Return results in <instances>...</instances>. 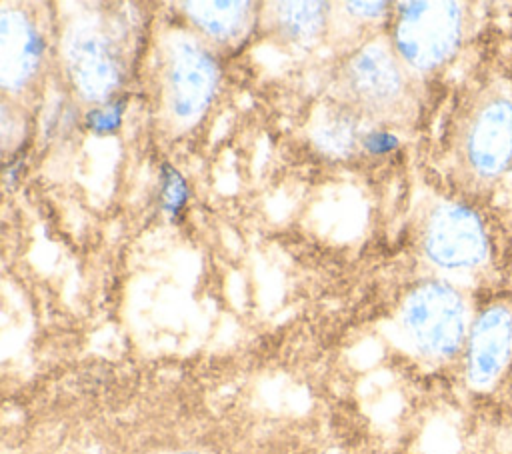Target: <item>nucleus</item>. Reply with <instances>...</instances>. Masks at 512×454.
Masks as SVG:
<instances>
[{
	"label": "nucleus",
	"mask_w": 512,
	"mask_h": 454,
	"mask_svg": "<svg viewBox=\"0 0 512 454\" xmlns=\"http://www.w3.org/2000/svg\"><path fill=\"white\" fill-rule=\"evenodd\" d=\"M454 160L462 182L488 192L512 172V76L492 72L468 94L454 128Z\"/></svg>",
	"instance_id": "nucleus-1"
},
{
	"label": "nucleus",
	"mask_w": 512,
	"mask_h": 454,
	"mask_svg": "<svg viewBox=\"0 0 512 454\" xmlns=\"http://www.w3.org/2000/svg\"><path fill=\"white\" fill-rule=\"evenodd\" d=\"M466 28L462 2H402L394 26L398 56L418 72H434L456 54Z\"/></svg>",
	"instance_id": "nucleus-2"
},
{
	"label": "nucleus",
	"mask_w": 512,
	"mask_h": 454,
	"mask_svg": "<svg viewBox=\"0 0 512 454\" xmlns=\"http://www.w3.org/2000/svg\"><path fill=\"white\" fill-rule=\"evenodd\" d=\"M404 328L420 354L448 360L464 350L470 312L464 294L448 282L420 284L404 304Z\"/></svg>",
	"instance_id": "nucleus-3"
},
{
	"label": "nucleus",
	"mask_w": 512,
	"mask_h": 454,
	"mask_svg": "<svg viewBox=\"0 0 512 454\" xmlns=\"http://www.w3.org/2000/svg\"><path fill=\"white\" fill-rule=\"evenodd\" d=\"M426 258L452 274H482L492 266V240L480 214L462 202L436 204L424 226Z\"/></svg>",
	"instance_id": "nucleus-4"
},
{
	"label": "nucleus",
	"mask_w": 512,
	"mask_h": 454,
	"mask_svg": "<svg viewBox=\"0 0 512 454\" xmlns=\"http://www.w3.org/2000/svg\"><path fill=\"white\" fill-rule=\"evenodd\" d=\"M512 368V300L496 298L472 318L464 344V376L470 388L490 392Z\"/></svg>",
	"instance_id": "nucleus-5"
},
{
	"label": "nucleus",
	"mask_w": 512,
	"mask_h": 454,
	"mask_svg": "<svg viewBox=\"0 0 512 454\" xmlns=\"http://www.w3.org/2000/svg\"><path fill=\"white\" fill-rule=\"evenodd\" d=\"M218 68L214 58L192 40H176L168 54V96L180 118L200 116L216 92Z\"/></svg>",
	"instance_id": "nucleus-6"
},
{
	"label": "nucleus",
	"mask_w": 512,
	"mask_h": 454,
	"mask_svg": "<svg viewBox=\"0 0 512 454\" xmlns=\"http://www.w3.org/2000/svg\"><path fill=\"white\" fill-rule=\"evenodd\" d=\"M70 76L88 100L106 98L120 80V64L112 42L92 26L76 28L66 44Z\"/></svg>",
	"instance_id": "nucleus-7"
},
{
	"label": "nucleus",
	"mask_w": 512,
	"mask_h": 454,
	"mask_svg": "<svg viewBox=\"0 0 512 454\" xmlns=\"http://www.w3.org/2000/svg\"><path fill=\"white\" fill-rule=\"evenodd\" d=\"M348 80L358 98L380 108L396 104L406 88L398 60L380 44H370L352 58Z\"/></svg>",
	"instance_id": "nucleus-8"
},
{
	"label": "nucleus",
	"mask_w": 512,
	"mask_h": 454,
	"mask_svg": "<svg viewBox=\"0 0 512 454\" xmlns=\"http://www.w3.org/2000/svg\"><path fill=\"white\" fill-rule=\"evenodd\" d=\"M40 58V38L30 20L14 10L0 16V82L18 90L28 82Z\"/></svg>",
	"instance_id": "nucleus-9"
},
{
	"label": "nucleus",
	"mask_w": 512,
	"mask_h": 454,
	"mask_svg": "<svg viewBox=\"0 0 512 454\" xmlns=\"http://www.w3.org/2000/svg\"><path fill=\"white\" fill-rule=\"evenodd\" d=\"M190 20L214 38H230L246 24V2H188L184 4Z\"/></svg>",
	"instance_id": "nucleus-10"
},
{
	"label": "nucleus",
	"mask_w": 512,
	"mask_h": 454,
	"mask_svg": "<svg viewBox=\"0 0 512 454\" xmlns=\"http://www.w3.org/2000/svg\"><path fill=\"white\" fill-rule=\"evenodd\" d=\"M324 4L320 2H284L278 4V22L282 30L298 40H314L324 26Z\"/></svg>",
	"instance_id": "nucleus-11"
},
{
	"label": "nucleus",
	"mask_w": 512,
	"mask_h": 454,
	"mask_svg": "<svg viewBox=\"0 0 512 454\" xmlns=\"http://www.w3.org/2000/svg\"><path fill=\"white\" fill-rule=\"evenodd\" d=\"M318 144L328 154H348L356 144V122L346 112L330 114L318 128Z\"/></svg>",
	"instance_id": "nucleus-12"
},
{
	"label": "nucleus",
	"mask_w": 512,
	"mask_h": 454,
	"mask_svg": "<svg viewBox=\"0 0 512 454\" xmlns=\"http://www.w3.org/2000/svg\"><path fill=\"white\" fill-rule=\"evenodd\" d=\"M188 200V188H186V180L182 178V174L170 166H164L162 170V204L164 210L172 216L178 218L182 208L186 206Z\"/></svg>",
	"instance_id": "nucleus-13"
},
{
	"label": "nucleus",
	"mask_w": 512,
	"mask_h": 454,
	"mask_svg": "<svg viewBox=\"0 0 512 454\" xmlns=\"http://www.w3.org/2000/svg\"><path fill=\"white\" fill-rule=\"evenodd\" d=\"M122 114H124V100H116L110 104H104L100 108L90 110V114L86 116V124L100 134L112 132L120 126L122 122Z\"/></svg>",
	"instance_id": "nucleus-14"
},
{
	"label": "nucleus",
	"mask_w": 512,
	"mask_h": 454,
	"mask_svg": "<svg viewBox=\"0 0 512 454\" xmlns=\"http://www.w3.org/2000/svg\"><path fill=\"white\" fill-rule=\"evenodd\" d=\"M396 146V138L388 132H376V134H370L366 138V148L374 154H382V152H388Z\"/></svg>",
	"instance_id": "nucleus-15"
},
{
	"label": "nucleus",
	"mask_w": 512,
	"mask_h": 454,
	"mask_svg": "<svg viewBox=\"0 0 512 454\" xmlns=\"http://www.w3.org/2000/svg\"><path fill=\"white\" fill-rule=\"evenodd\" d=\"M348 8H350V12H356L362 16H378L386 8V4L384 2H354V4H348Z\"/></svg>",
	"instance_id": "nucleus-16"
}]
</instances>
